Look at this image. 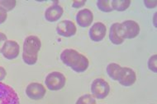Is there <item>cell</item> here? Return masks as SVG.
<instances>
[{
  "label": "cell",
  "mask_w": 157,
  "mask_h": 104,
  "mask_svg": "<svg viewBox=\"0 0 157 104\" xmlns=\"http://www.w3.org/2000/svg\"><path fill=\"white\" fill-rule=\"evenodd\" d=\"M46 93V88L40 83H31L26 88V94L33 100H40L43 99Z\"/></svg>",
  "instance_id": "obj_8"
},
{
  "label": "cell",
  "mask_w": 157,
  "mask_h": 104,
  "mask_svg": "<svg viewBox=\"0 0 157 104\" xmlns=\"http://www.w3.org/2000/svg\"><path fill=\"white\" fill-rule=\"evenodd\" d=\"M86 3V1H74L72 3V7L75 8H81Z\"/></svg>",
  "instance_id": "obj_23"
},
{
  "label": "cell",
  "mask_w": 157,
  "mask_h": 104,
  "mask_svg": "<svg viewBox=\"0 0 157 104\" xmlns=\"http://www.w3.org/2000/svg\"><path fill=\"white\" fill-rule=\"evenodd\" d=\"M121 26H122L124 39H128V40L134 39L140 33V26L138 23L136 22L135 21L127 20L121 23Z\"/></svg>",
  "instance_id": "obj_7"
},
{
  "label": "cell",
  "mask_w": 157,
  "mask_h": 104,
  "mask_svg": "<svg viewBox=\"0 0 157 104\" xmlns=\"http://www.w3.org/2000/svg\"><path fill=\"white\" fill-rule=\"evenodd\" d=\"M6 75H7V72H6L5 69L3 67H0V82L5 79Z\"/></svg>",
  "instance_id": "obj_25"
},
{
  "label": "cell",
  "mask_w": 157,
  "mask_h": 104,
  "mask_svg": "<svg viewBox=\"0 0 157 104\" xmlns=\"http://www.w3.org/2000/svg\"><path fill=\"white\" fill-rule=\"evenodd\" d=\"M75 104H96V100L91 94H84L79 97Z\"/></svg>",
  "instance_id": "obj_18"
},
{
  "label": "cell",
  "mask_w": 157,
  "mask_h": 104,
  "mask_svg": "<svg viewBox=\"0 0 157 104\" xmlns=\"http://www.w3.org/2000/svg\"><path fill=\"white\" fill-rule=\"evenodd\" d=\"M122 69V67L117 63H110L107 66V73L112 80H117L118 75H119L120 71Z\"/></svg>",
  "instance_id": "obj_15"
},
{
  "label": "cell",
  "mask_w": 157,
  "mask_h": 104,
  "mask_svg": "<svg viewBox=\"0 0 157 104\" xmlns=\"http://www.w3.org/2000/svg\"><path fill=\"white\" fill-rule=\"evenodd\" d=\"M107 33V27L102 22H96L90 29V37L94 42H100L104 39Z\"/></svg>",
  "instance_id": "obj_11"
},
{
  "label": "cell",
  "mask_w": 157,
  "mask_h": 104,
  "mask_svg": "<svg viewBox=\"0 0 157 104\" xmlns=\"http://www.w3.org/2000/svg\"><path fill=\"white\" fill-rule=\"evenodd\" d=\"M57 34L63 37H71L76 34L77 28L73 22L70 20H64L60 22L56 26Z\"/></svg>",
  "instance_id": "obj_10"
},
{
  "label": "cell",
  "mask_w": 157,
  "mask_h": 104,
  "mask_svg": "<svg viewBox=\"0 0 157 104\" xmlns=\"http://www.w3.org/2000/svg\"><path fill=\"white\" fill-rule=\"evenodd\" d=\"M66 78L62 73L59 71H53L47 75L45 80V84L48 89L52 91H58L63 88L65 85Z\"/></svg>",
  "instance_id": "obj_3"
},
{
  "label": "cell",
  "mask_w": 157,
  "mask_h": 104,
  "mask_svg": "<svg viewBox=\"0 0 157 104\" xmlns=\"http://www.w3.org/2000/svg\"><path fill=\"white\" fill-rule=\"evenodd\" d=\"M131 4L130 0H113L111 2V6L113 10L118 12H123L129 8Z\"/></svg>",
  "instance_id": "obj_16"
},
{
  "label": "cell",
  "mask_w": 157,
  "mask_h": 104,
  "mask_svg": "<svg viewBox=\"0 0 157 104\" xmlns=\"http://www.w3.org/2000/svg\"><path fill=\"white\" fill-rule=\"evenodd\" d=\"M156 60H157V55L155 54L153 56H151L148 60V67L149 69L154 73L157 72V68H156Z\"/></svg>",
  "instance_id": "obj_20"
},
{
  "label": "cell",
  "mask_w": 157,
  "mask_h": 104,
  "mask_svg": "<svg viewBox=\"0 0 157 104\" xmlns=\"http://www.w3.org/2000/svg\"><path fill=\"white\" fill-rule=\"evenodd\" d=\"M8 17V13L4 8L0 7V24H3V22H5Z\"/></svg>",
  "instance_id": "obj_21"
},
{
  "label": "cell",
  "mask_w": 157,
  "mask_h": 104,
  "mask_svg": "<svg viewBox=\"0 0 157 104\" xmlns=\"http://www.w3.org/2000/svg\"><path fill=\"white\" fill-rule=\"evenodd\" d=\"M7 40H8L7 35L5 34H3V33L0 32V50H1V48L3 47V43H5Z\"/></svg>",
  "instance_id": "obj_24"
},
{
  "label": "cell",
  "mask_w": 157,
  "mask_h": 104,
  "mask_svg": "<svg viewBox=\"0 0 157 104\" xmlns=\"http://www.w3.org/2000/svg\"><path fill=\"white\" fill-rule=\"evenodd\" d=\"M144 4L146 5L147 8H155L156 7L157 2L156 1H151V0H145Z\"/></svg>",
  "instance_id": "obj_22"
},
{
  "label": "cell",
  "mask_w": 157,
  "mask_h": 104,
  "mask_svg": "<svg viewBox=\"0 0 157 104\" xmlns=\"http://www.w3.org/2000/svg\"><path fill=\"white\" fill-rule=\"evenodd\" d=\"M20 47L19 44L14 40H7L3 43V47L0 50V53L6 59L13 60L17 58L19 55Z\"/></svg>",
  "instance_id": "obj_6"
},
{
  "label": "cell",
  "mask_w": 157,
  "mask_h": 104,
  "mask_svg": "<svg viewBox=\"0 0 157 104\" xmlns=\"http://www.w3.org/2000/svg\"><path fill=\"white\" fill-rule=\"evenodd\" d=\"M97 7L103 12H111L113 11L111 2L109 0H98L97 2Z\"/></svg>",
  "instance_id": "obj_17"
},
{
  "label": "cell",
  "mask_w": 157,
  "mask_h": 104,
  "mask_svg": "<svg viewBox=\"0 0 157 104\" xmlns=\"http://www.w3.org/2000/svg\"><path fill=\"white\" fill-rule=\"evenodd\" d=\"M136 75L132 69L129 67H122L117 78V81L121 85L126 87L132 86L136 82Z\"/></svg>",
  "instance_id": "obj_9"
},
{
  "label": "cell",
  "mask_w": 157,
  "mask_h": 104,
  "mask_svg": "<svg viewBox=\"0 0 157 104\" xmlns=\"http://www.w3.org/2000/svg\"><path fill=\"white\" fill-rule=\"evenodd\" d=\"M109 40L112 43L116 45L122 44L124 42V37H123V32H122V26L121 23H113L110 27L109 30Z\"/></svg>",
  "instance_id": "obj_12"
},
{
  "label": "cell",
  "mask_w": 157,
  "mask_h": 104,
  "mask_svg": "<svg viewBox=\"0 0 157 104\" xmlns=\"http://www.w3.org/2000/svg\"><path fill=\"white\" fill-rule=\"evenodd\" d=\"M16 3L15 0H0V7L4 8L7 12L13 10L15 8Z\"/></svg>",
  "instance_id": "obj_19"
},
{
  "label": "cell",
  "mask_w": 157,
  "mask_h": 104,
  "mask_svg": "<svg viewBox=\"0 0 157 104\" xmlns=\"http://www.w3.org/2000/svg\"><path fill=\"white\" fill-rule=\"evenodd\" d=\"M0 104H20L16 91L2 82H0Z\"/></svg>",
  "instance_id": "obj_4"
},
{
  "label": "cell",
  "mask_w": 157,
  "mask_h": 104,
  "mask_svg": "<svg viewBox=\"0 0 157 104\" xmlns=\"http://www.w3.org/2000/svg\"><path fill=\"white\" fill-rule=\"evenodd\" d=\"M94 21V14L90 9H82L76 15V22L79 26L83 28L90 26Z\"/></svg>",
  "instance_id": "obj_14"
},
{
  "label": "cell",
  "mask_w": 157,
  "mask_h": 104,
  "mask_svg": "<svg viewBox=\"0 0 157 104\" xmlns=\"http://www.w3.org/2000/svg\"><path fill=\"white\" fill-rule=\"evenodd\" d=\"M41 42L36 35H30L25 39L23 43L22 59L27 65H35L37 61L38 53L41 49Z\"/></svg>",
  "instance_id": "obj_2"
},
{
  "label": "cell",
  "mask_w": 157,
  "mask_h": 104,
  "mask_svg": "<svg viewBox=\"0 0 157 104\" xmlns=\"http://www.w3.org/2000/svg\"><path fill=\"white\" fill-rule=\"evenodd\" d=\"M91 92L94 98L103 99L109 95L110 92V86L106 80L102 78H98L93 81L91 85Z\"/></svg>",
  "instance_id": "obj_5"
},
{
  "label": "cell",
  "mask_w": 157,
  "mask_h": 104,
  "mask_svg": "<svg viewBox=\"0 0 157 104\" xmlns=\"http://www.w3.org/2000/svg\"><path fill=\"white\" fill-rule=\"evenodd\" d=\"M60 60L64 64L71 67L77 73L84 72L90 66V61L86 57L72 48H67L63 51L60 54Z\"/></svg>",
  "instance_id": "obj_1"
},
{
  "label": "cell",
  "mask_w": 157,
  "mask_h": 104,
  "mask_svg": "<svg viewBox=\"0 0 157 104\" xmlns=\"http://www.w3.org/2000/svg\"><path fill=\"white\" fill-rule=\"evenodd\" d=\"M64 13L62 7L58 3L50 6L45 12V18L49 22H56L62 16Z\"/></svg>",
  "instance_id": "obj_13"
}]
</instances>
